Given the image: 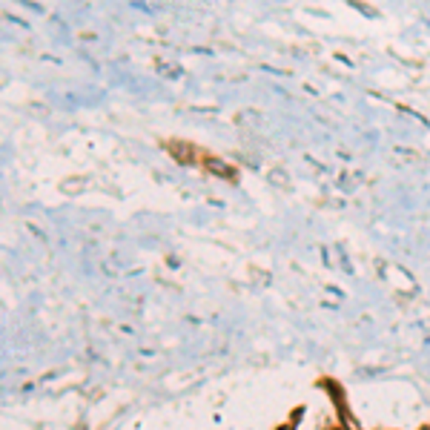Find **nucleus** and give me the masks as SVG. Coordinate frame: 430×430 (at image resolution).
<instances>
[]
</instances>
